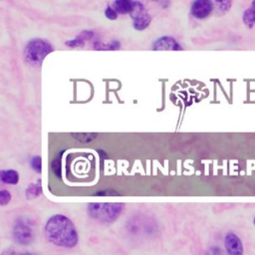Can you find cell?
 Wrapping results in <instances>:
<instances>
[{"instance_id":"11","label":"cell","mask_w":255,"mask_h":255,"mask_svg":"<svg viewBox=\"0 0 255 255\" xmlns=\"http://www.w3.org/2000/svg\"><path fill=\"white\" fill-rule=\"evenodd\" d=\"M93 37V32L92 31H83L81 33V35H79L78 37H76L73 40H69L66 42V45L74 48V47H78V46H83L86 40H89Z\"/></svg>"},{"instance_id":"17","label":"cell","mask_w":255,"mask_h":255,"mask_svg":"<svg viewBox=\"0 0 255 255\" xmlns=\"http://www.w3.org/2000/svg\"><path fill=\"white\" fill-rule=\"evenodd\" d=\"M52 170L53 172L60 176L61 175V160H60V157H56L53 162H52Z\"/></svg>"},{"instance_id":"14","label":"cell","mask_w":255,"mask_h":255,"mask_svg":"<svg viewBox=\"0 0 255 255\" xmlns=\"http://www.w3.org/2000/svg\"><path fill=\"white\" fill-rule=\"evenodd\" d=\"M42 191V188H41V184L37 183V184H30L29 187L27 188L26 190V197L28 199H31V198H35L37 197L38 195H40Z\"/></svg>"},{"instance_id":"1","label":"cell","mask_w":255,"mask_h":255,"mask_svg":"<svg viewBox=\"0 0 255 255\" xmlns=\"http://www.w3.org/2000/svg\"><path fill=\"white\" fill-rule=\"evenodd\" d=\"M45 235L54 245L65 248H74L79 240L74 223L63 214H55L47 220Z\"/></svg>"},{"instance_id":"4","label":"cell","mask_w":255,"mask_h":255,"mask_svg":"<svg viewBox=\"0 0 255 255\" xmlns=\"http://www.w3.org/2000/svg\"><path fill=\"white\" fill-rule=\"evenodd\" d=\"M13 239L20 245H28L34 240L35 232L32 221L28 218H17L12 227Z\"/></svg>"},{"instance_id":"8","label":"cell","mask_w":255,"mask_h":255,"mask_svg":"<svg viewBox=\"0 0 255 255\" xmlns=\"http://www.w3.org/2000/svg\"><path fill=\"white\" fill-rule=\"evenodd\" d=\"M153 50H181L180 45L175 39L169 36H163L158 38L152 46Z\"/></svg>"},{"instance_id":"18","label":"cell","mask_w":255,"mask_h":255,"mask_svg":"<svg viewBox=\"0 0 255 255\" xmlns=\"http://www.w3.org/2000/svg\"><path fill=\"white\" fill-rule=\"evenodd\" d=\"M105 15L108 19L110 20H115L118 18V12L113 8V7H110L108 6L105 10Z\"/></svg>"},{"instance_id":"15","label":"cell","mask_w":255,"mask_h":255,"mask_svg":"<svg viewBox=\"0 0 255 255\" xmlns=\"http://www.w3.org/2000/svg\"><path fill=\"white\" fill-rule=\"evenodd\" d=\"M30 164H31V167L36 172H38V173L41 172V170H42V158H41V156L36 155V156L32 157L31 160H30Z\"/></svg>"},{"instance_id":"3","label":"cell","mask_w":255,"mask_h":255,"mask_svg":"<svg viewBox=\"0 0 255 255\" xmlns=\"http://www.w3.org/2000/svg\"><path fill=\"white\" fill-rule=\"evenodd\" d=\"M53 52L52 45L42 39L30 40L24 48V60L33 66H40L44 58Z\"/></svg>"},{"instance_id":"22","label":"cell","mask_w":255,"mask_h":255,"mask_svg":"<svg viewBox=\"0 0 255 255\" xmlns=\"http://www.w3.org/2000/svg\"><path fill=\"white\" fill-rule=\"evenodd\" d=\"M251 8H252V9L255 11V0L251 2Z\"/></svg>"},{"instance_id":"9","label":"cell","mask_w":255,"mask_h":255,"mask_svg":"<svg viewBox=\"0 0 255 255\" xmlns=\"http://www.w3.org/2000/svg\"><path fill=\"white\" fill-rule=\"evenodd\" d=\"M112 7L121 14H130L133 8V1L129 0H117L112 3Z\"/></svg>"},{"instance_id":"6","label":"cell","mask_w":255,"mask_h":255,"mask_svg":"<svg viewBox=\"0 0 255 255\" xmlns=\"http://www.w3.org/2000/svg\"><path fill=\"white\" fill-rule=\"evenodd\" d=\"M214 9V4L209 0H196L192 2L190 12L191 15L197 19H204L208 17Z\"/></svg>"},{"instance_id":"13","label":"cell","mask_w":255,"mask_h":255,"mask_svg":"<svg viewBox=\"0 0 255 255\" xmlns=\"http://www.w3.org/2000/svg\"><path fill=\"white\" fill-rule=\"evenodd\" d=\"M213 4H214V9L217 14H224L230 9L232 2L231 1H216V2H213Z\"/></svg>"},{"instance_id":"16","label":"cell","mask_w":255,"mask_h":255,"mask_svg":"<svg viewBox=\"0 0 255 255\" xmlns=\"http://www.w3.org/2000/svg\"><path fill=\"white\" fill-rule=\"evenodd\" d=\"M11 200V194L9 191L3 189L0 191V205L4 206Z\"/></svg>"},{"instance_id":"23","label":"cell","mask_w":255,"mask_h":255,"mask_svg":"<svg viewBox=\"0 0 255 255\" xmlns=\"http://www.w3.org/2000/svg\"><path fill=\"white\" fill-rule=\"evenodd\" d=\"M20 255H34V254H31V253H25V254H20Z\"/></svg>"},{"instance_id":"10","label":"cell","mask_w":255,"mask_h":255,"mask_svg":"<svg viewBox=\"0 0 255 255\" xmlns=\"http://www.w3.org/2000/svg\"><path fill=\"white\" fill-rule=\"evenodd\" d=\"M2 182L6 184H17L19 181V173L14 169H5L0 172Z\"/></svg>"},{"instance_id":"7","label":"cell","mask_w":255,"mask_h":255,"mask_svg":"<svg viewBox=\"0 0 255 255\" xmlns=\"http://www.w3.org/2000/svg\"><path fill=\"white\" fill-rule=\"evenodd\" d=\"M224 247L228 255H243V245L240 238L229 232L224 237Z\"/></svg>"},{"instance_id":"2","label":"cell","mask_w":255,"mask_h":255,"mask_svg":"<svg viewBox=\"0 0 255 255\" xmlns=\"http://www.w3.org/2000/svg\"><path fill=\"white\" fill-rule=\"evenodd\" d=\"M124 208H125V204L120 202H113V203L92 202V203H89L87 206L88 213L93 219L101 223H107V224H111L115 222L119 218V216L122 214Z\"/></svg>"},{"instance_id":"24","label":"cell","mask_w":255,"mask_h":255,"mask_svg":"<svg viewBox=\"0 0 255 255\" xmlns=\"http://www.w3.org/2000/svg\"><path fill=\"white\" fill-rule=\"evenodd\" d=\"M253 223H254V225H255V217H254V219H253Z\"/></svg>"},{"instance_id":"5","label":"cell","mask_w":255,"mask_h":255,"mask_svg":"<svg viewBox=\"0 0 255 255\" xmlns=\"http://www.w3.org/2000/svg\"><path fill=\"white\" fill-rule=\"evenodd\" d=\"M129 15L133 20V28L136 30L141 31L150 23V16L146 12L144 5L141 2L133 1V8Z\"/></svg>"},{"instance_id":"20","label":"cell","mask_w":255,"mask_h":255,"mask_svg":"<svg viewBox=\"0 0 255 255\" xmlns=\"http://www.w3.org/2000/svg\"><path fill=\"white\" fill-rule=\"evenodd\" d=\"M95 195H118V193L115 192V191L105 190V191H99V192L95 193Z\"/></svg>"},{"instance_id":"19","label":"cell","mask_w":255,"mask_h":255,"mask_svg":"<svg viewBox=\"0 0 255 255\" xmlns=\"http://www.w3.org/2000/svg\"><path fill=\"white\" fill-rule=\"evenodd\" d=\"M120 46H121V44H120L118 41H113V42L109 43L108 45L103 46L102 49H105V50H116V49H118Z\"/></svg>"},{"instance_id":"21","label":"cell","mask_w":255,"mask_h":255,"mask_svg":"<svg viewBox=\"0 0 255 255\" xmlns=\"http://www.w3.org/2000/svg\"><path fill=\"white\" fill-rule=\"evenodd\" d=\"M2 255H16L14 252H13V250H5L3 253H2Z\"/></svg>"},{"instance_id":"12","label":"cell","mask_w":255,"mask_h":255,"mask_svg":"<svg viewBox=\"0 0 255 255\" xmlns=\"http://www.w3.org/2000/svg\"><path fill=\"white\" fill-rule=\"evenodd\" d=\"M242 20L245 26L248 28H252L255 25V11L250 7L247 8L242 15Z\"/></svg>"}]
</instances>
